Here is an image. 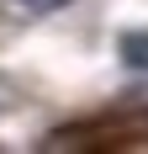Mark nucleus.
Here are the masks:
<instances>
[{"instance_id":"f257e3e1","label":"nucleus","mask_w":148,"mask_h":154,"mask_svg":"<svg viewBox=\"0 0 148 154\" xmlns=\"http://www.w3.org/2000/svg\"><path fill=\"white\" fill-rule=\"evenodd\" d=\"M122 64L138 69V75H148V32H127L122 37Z\"/></svg>"},{"instance_id":"f03ea898","label":"nucleus","mask_w":148,"mask_h":154,"mask_svg":"<svg viewBox=\"0 0 148 154\" xmlns=\"http://www.w3.org/2000/svg\"><path fill=\"white\" fill-rule=\"evenodd\" d=\"M58 5H69V0H5L11 16H48V11H58Z\"/></svg>"}]
</instances>
